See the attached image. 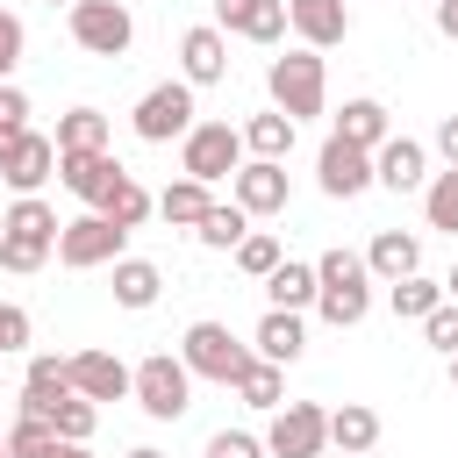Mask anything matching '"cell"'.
Returning a JSON list of instances; mask_svg holds the SVG:
<instances>
[{"mask_svg":"<svg viewBox=\"0 0 458 458\" xmlns=\"http://www.w3.org/2000/svg\"><path fill=\"white\" fill-rule=\"evenodd\" d=\"M215 29H236L250 43H279L293 21H286V0H215Z\"/></svg>","mask_w":458,"mask_h":458,"instance_id":"obj_16","label":"cell"},{"mask_svg":"<svg viewBox=\"0 0 458 458\" xmlns=\"http://www.w3.org/2000/svg\"><path fill=\"white\" fill-rule=\"evenodd\" d=\"M208 458H272L265 437H243V429H215L208 437Z\"/></svg>","mask_w":458,"mask_h":458,"instance_id":"obj_40","label":"cell"},{"mask_svg":"<svg viewBox=\"0 0 458 458\" xmlns=\"http://www.w3.org/2000/svg\"><path fill=\"white\" fill-rule=\"evenodd\" d=\"M236 265H243L250 279H272V272H279V236H265V229H250V236L236 243Z\"/></svg>","mask_w":458,"mask_h":458,"instance_id":"obj_37","label":"cell"},{"mask_svg":"<svg viewBox=\"0 0 458 458\" xmlns=\"http://www.w3.org/2000/svg\"><path fill=\"white\" fill-rule=\"evenodd\" d=\"M208 250H236L243 236H250V208H236V200H215L208 215H200V229H193Z\"/></svg>","mask_w":458,"mask_h":458,"instance_id":"obj_27","label":"cell"},{"mask_svg":"<svg viewBox=\"0 0 458 458\" xmlns=\"http://www.w3.org/2000/svg\"><path fill=\"white\" fill-rule=\"evenodd\" d=\"M72 43L93 57H122L136 43V21L122 0H72Z\"/></svg>","mask_w":458,"mask_h":458,"instance_id":"obj_8","label":"cell"},{"mask_svg":"<svg viewBox=\"0 0 458 458\" xmlns=\"http://www.w3.org/2000/svg\"><path fill=\"white\" fill-rule=\"evenodd\" d=\"M21 129H29V93H21V86H0V150H7Z\"/></svg>","mask_w":458,"mask_h":458,"instance_id":"obj_39","label":"cell"},{"mask_svg":"<svg viewBox=\"0 0 458 458\" xmlns=\"http://www.w3.org/2000/svg\"><path fill=\"white\" fill-rule=\"evenodd\" d=\"M57 429L50 422H36V415H14V429H7V458H57Z\"/></svg>","mask_w":458,"mask_h":458,"instance_id":"obj_33","label":"cell"},{"mask_svg":"<svg viewBox=\"0 0 458 458\" xmlns=\"http://www.w3.org/2000/svg\"><path fill=\"white\" fill-rule=\"evenodd\" d=\"M315 308H322V322H336V329H351V322H365V308H372V265L358 258V250H322L315 258Z\"/></svg>","mask_w":458,"mask_h":458,"instance_id":"obj_1","label":"cell"},{"mask_svg":"<svg viewBox=\"0 0 458 458\" xmlns=\"http://www.w3.org/2000/svg\"><path fill=\"white\" fill-rule=\"evenodd\" d=\"M286 21L301 29L308 50H329V43L351 36V7H344V0H286Z\"/></svg>","mask_w":458,"mask_h":458,"instance_id":"obj_20","label":"cell"},{"mask_svg":"<svg viewBox=\"0 0 458 458\" xmlns=\"http://www.w3.org/2000/svg\"><path fill=\"white\" fill-rule=\"evenodd\" d=\"M236 208H250V215H279V208H286V165H279V157H250V165H236Z\"/></svg>","mask_w":458,"mask_h":458,"instance_id":"obj_18","label":"cell"},{"mask_svg":"<svg viewBox=\"0 0 458 458\" xmlns=\"http://www.w3.org/2000/svg\"><path fill=\"white\" fill-rule=\"evenodd\" d=\"M293 129H301V122L279 114V107H272V114H250V122H243V150H250V157H286V150H293Z\"/></svg>","mask_w":458,"mask_h":458,"instance_id":"obj_25","label":"cell"},{"mask_svg":"<svg viewBox=\"0 0 458 458\" xmlns=\"http://www.w3.org/2000/svg\"><path fill=\"white\" fill-rule=\"evenodd\" d=\"M322 444H329V408H315V401H279L272 408V422H265L272 458H322Z\"/></svg>","mask_w":458,"mask_h":458,"instance_id":"obj_7","label":"cell"},{"mask_svg":"<svg viewBox=\"0 0 458 458\" xmlns=\"http://www.w3.org/2000/svg\"><path fill=\"white\" fill-rule=\"evenodd\" d=\"M365 458H372V451H365Z\"/></svg>","mask_w":458,"mask_h":458,"instance_id":"obj_51","label":"cell"},{"mask_svg":"<svg viewBox=\"0 0 458 458\" xmlns=\"http://www.w3.org/2000/svg\"><path fill=\"white\" fill-rule=\"evenodd\" d=\"M21 50H29V36H21V14H7V7H0V86H7V72L21 64Z\"/></svg>","mask_w":458,"mask_h":458,"instance_id":"obj_41","label":"cell"},{"mask_svg":"<svg viewBox=\"0 0 458 458\" xmlns=\"http://www.w3.org/2000/svg\"><path fill=\"white\" fill-rule=\"evenodd\" d=\"M93 422H100V401H86V394H64V401H57V415H50V429H57L64 444H86V437H93Z\"/></svg>","mask_w":458,"mask_h":458,"instance_id":"obj_35","label":"cell"},{"mask_svg":"<svg viewBox=\"0 0 458 458\" xmlns=\"http://www.w3.org/2000/svg\"><path fill=\"white\" fill-rule=\"evenodd\" d=\"M57 458H93V451L86 444H57Z\"/></svg>","mask_w":458,"mask_h":458,"instance_id":"obj_45","label":"cell"},{"mask_svg":"<svg viewBox=\"0 0 458 458\" xmlns=\"http://www.w3.org/2000/svg\"><path fill=\"white\" fill-rule=\"evenodd\" d=\"M57 208L50 200H36V193H21L7 215H0V265L7 272H43V258L57 250Z\"/></svg>","mask_w":458,"mask_h":458,"instance_id":"obj_2","label":"cell"},{"mask_svg":"<svg viewBox=\"0 0 458 458\" xmlns=\"http://www.w3.org/2000/svg\"><path fill=\"white\" fill-rule=\"evenodd\" d=\"M179 64H186V86H215V79H229V43H222V29H215V21L186 29V36H179Z\"/></svg>","mask_w":458,"mask_h":458,"instance_id":"obj_17","label":"cell"},{"mask_svg":"<svg viewBox=\"0 0 458 458\" xmlns=\"http://www.w3.org/2000/svg\"><path fill=\"white\" fill-rule=\"evenodd\" d=\"M129 458H165V451H150V444H136V451H129Z\"/></svg>","mask_w":458,"mask_h":458,"instance_id":"obj_47","label":"cell"},{"mask_svg":"<svg viewBox=\"0 0 458 458\" xmlns=\"http://www.w3.org/2000/svg\"><path fill=\"white\" fill-rule=\"evenodd\" d=\"M386 301H394V315H401V322H422V315L444 301V279H422V272H408V279H394V293H386Z\"/></svg>","mask_w":458,"mask_h":458,"instance_id":"obj_31","label":"cell"},{"mask_svg":"<svg viewBox=\"0 0 458 458\" xmlns=\"http://www.w3.org/2000/svg\"><path fill=\"white\" fill-rule=\"evenodd\" d=\"M236 394H243V408H265V415H272V408H279V394H286V379H279V365H272V358H250V365H243V379H236Z\"/></svg>","mask_w":458,"mask_h":458,"instance_id":"obj_32","label":"cell"},{"mask_svg":"<svg viewBox=\"0 0 458 458\" xmlns=\"http://www.w3.org/2000/svg\"><path fill=\"white\" fill-rule=\"evenodd\" d=\"M315 172H322V193H329V200H351V193H365V186H372V150H365V143L329 136V143H322V157H315Z\"/></svg>","mask_w":458,"mask_h":458,"instance_id":"obj_11","label":"cell"},{"mask_svg":"<svg viewBox=\"0 0 458 458\" xmlns=\"http://www.w3.org/2000/svg\"><path fill=\"white\" fill-rule=\"evenodd\" d=\"M50 172H57V136H36V129H21V136L0 150V179H7L14 193H36Z\"/></svg>","mask_w":458,"mask_h":458,"instance_id":"obj_13","label":"cell"},{"mask_svg":"<svg viewBox=\"0 0 458 458\" xmlns=\"http://www.w3.org/2000/svg\"><path fill=\"white\" fill-rule=\"evenodd\" d=\"M372 179L394 186V193H422V186H429V157H422V143H415V136H386V143L372 150Z\"/></svg>","mask_w":458,"mask_h":458,"instance_id":"obj_15","label":"cell"},{"mask_svg":"<svg viewBox=\"0 0 458 458\" xmlns=\"http://www.w3.org/2000/svg\"><path fill=\"white\" fill-rule=\"evenodd\" d=\"M365 265H372L379 279H408V272H422V243L401 236V229H379L372 250H365Z\"/></svg>","mask_w":458,"mask_h":458,"instance_id":"obj_22","label":"cell"},{"mask_svg":"<svg viewBox=\"0 0 458 458\" xmlns=\"http://www.w3.org/2000/svg\"><path fill=\"white\" fill-rule=\"evenodd\" d=\"M122 243H129V229H114V222H107L100 208L57 229V258H64L72 272H93V265H114V258H122Z\"/></svg>","mask_w":458,"mask_h":458,"instance_id":"obj_10","label":"cell"},{"mask_svg":"<svg viewBox=\"0 0 458 458\" xmlns=\"http://www.w3.org/2000/svg\"><path fill=\"white\" fill-rule=\"evenodd\" d=\"M301 344H308V329H301V315H293V308H272V315L258 322V358L293 365V358H301Z\"/></svg>","mask_w":458,"mask_h":458,"instance_id":"obj_23","label":"cell"},{"mask_svg":"<svg viewBox=\"0 0 458 458\" xmlns=\"http://www.w3.org/2000/svg\"><path fill=\"white\" fill-rule=\"evenodd\" d=\"M215 208V193H208V179H179V186H165L157 193V215L165 222H179V229H200V215Z\"/></svg>","mask_w":458,"mask_h":458,"instance_id":"obj_26","label":"cell"},{"mask_svg":"<svg viewBox=\"0 0 458 458\" xmlns=\"http://www.w3.org/2000/svg\"><path fill=\"white\" fill-rule=\"evenodd\" d=\"M136 408L150 415V422H179L186 415V394H193V372H186V358H172V351H150L143 365H136Z\"/></svg>","mask_w":458,"mask_h":458,"instance_id":"obj_4","label":"cell"},{"mask_svg":"<svg viewBox=\"0 0 458 458\" xmlns=\"http://www.w3.org/2000/svg\"><path fill=\"white\" fill-rule=\"evenodd\" d=\"M272 107L279 114H322V93H329V79H322V57L315 50H286V57H272Z\"/></svg>","mask_w":458,"mask_h":458,"instance_id":"obj_6","label":"cell"},{"mask_svg":"<svg viewBox=\"0 0 458 458\" xmlns=\"http://www.w3.org/2000/svg\"><path fill=\"white\" fill-rule=\"evenodd\" d=\"M57 179H64V193H79V200H93V208H100L129 172H122L107 150H57Z\"/></svg>","mask_w":458,"mask_h":458,"instance_id":"obj_12","label":"cell"},{"mask_svg":"<svg viewBox=\"0 0 458 458\" xmlns=\"http://www.w3.org/2000/svg\"><path fill=\"white\" fill-rule=\"evenodd\" d=\"M136 136L143 143H172V136H186L193 129V86L186 79H165V86H150L143 100H136Z\"/></svg>","mask_w":458,"mask_h":458,"instance_id":"obj_9","label":"cell"},{"mask_svg":"<svg viewBox=\"0 0 458 458\" xmlns=\"http://www.w3.org/2000/svg\"><path fill=\"white\" fill-rule=\"evenodd\" d=\"M21 344H29V308L0 301V358H7V351H21Z\"/></svg>","mask_w":458,"mask_h":458,"instance_id":"obj_42","label":"cell"},{"mask_svg":"<svg viewBox=\"0 0 458 458\" xmlns=\"http://www.w3.org/2000/svg\"><path fill=\"white\" fill-rule=\"evenodd\" d=\"M451 386H458V351H451Z\"/></svg>","mask_w":458,"mask_h":458,"instance_id":"obj_48","label":"cell"},{"mask_svg":"<svg viewBox=\"0 0 458 458\" xmlns=\"http://www.w3.org/2000/svg\"><path fill=\"white\" fill-rule=\"evenodd\" d=\"M72 386H79L86 401H122V394L136 386V372H129L114 351H79V358H72Z\"/></svg>","mask_w":458,"mask_h":458,"instance_id":"obj_19","label":"cell"},{"mask_svg":"<svg viewBox=\"0 0 458 458\" xmlns=\"http://www.w3.org/2000/svg\"><path fill=\"white\" fill-rule=\"evenodd\" d=\"M437 29H444V36H458V0H437Z\"/></svg>","mask_w":458,"mask_h":458,"instance_id":"obj_44","label":"cell"},{"mask_svg":"<svg viewBox=\"0 0 458 458\" xmlns=\"http://www.w3.org/2000/svg\"><path fill=\"white\" fill-rule=\"evenodd\" d=\"M150 208H157V200H150V193H143V186H136V179H122V186H114V193H107V200H100V215H107V222H114V229H136V222H143V215H150Z\"/></svg>","mask_w":458,"mask_h":458,"instance_id":"obj_36","label":"cell"},{"mask_svg":"<svg viewBox=\"0 0 458 458\" xmlns=\"http://www.w3.org/2000/svg\"><path fill=\"white\" fill-rule=\"evenodd\" d=\"M422 215H429V229H451L458 236V165L422 186Z\"/></svg>","mask_w":458,"mask_h":458,"instance_id":"obj_34","label":"cell"},{"mask_svg":"<svg viewBox=\"0 0 458 458\" xmlns=\"http://www.w3.org/2000/svg\"><path fill=\"white\" fill-rule=\"evenodd\" d=\"M64 394H79V386H72V358H50V351H43V358H29V372H21V415L50 422Z\"/></svg>","mask_w":458,"mask_h":458,"instance_id":"obj_14","label":"cell"},{"mask_svg":"<svg viewBox=\"0 0 458 458\" xmlns=\"http://www.w3.org/2000/svg\"><path fill=\"white\" fill-rule=\"evenodd\" d=\"M57 150H107V114L100 107H72L57 122Z\"/></svg>","mask_w":458,"mask_h":458,"instance_id":"obj_30","label":"cell"},{"mask_svg":"<svg viewBox=\"0 0 458 458\" xmlns=\"http://www.w3.org/2000/svg\"><path fill=\"white\" fill-rule=\"evenodd\" d=\"M444 301H458V265H451V279H444Z\"/></svg>","mask_w":458,"mask_h":458,"instance_id":"obj_46","label":"cell"},{"mask_svg":"<svg viewBox=\"0 0 458 458\" xmlns=\"http://www.w3.org/2000/svg\"><path fill=\"white\" fill-rule=\"evenodd\" d=\"M179 358H186L193 379H215V386H236L243 365H250V351L229 336V322H193V329L179 336Z\"/></svg>","mask_w":458,"mask_h":458,"instance_id":"obj_3","label":"cell"},{"mask_svg":"<svg viewBox=\"0 0 458 458\" xmlns=\"http://www.w3.org/2000/svg\"><path fill=\"white\" fill-rule=\"evenodd\" d=\"M437 150L458 165V114H444V122H437Z\"/></svg>","mask_w":458,"mask_h":458,"instance_id":"obj_43","label":"cell"},{"mask_svg":"<svg viewBox=\"0 0 458 458\" xmlns=\"http://www.w3.org/2000/svg\"><path fill=\"white\" fill-rule=\"evenodd\" d=\"M336 136H344V143H365V150H379L394 129H386V107H379V100H344V114H336Z\"/></svg>","mask_w":458,"mask_h":458,"instance_id":"obj_24","label":"cell"},{"mask_svg":"<svg viewBox=\"0 0 458 458\" xmlns=\"http://www.w3.org/2000/svg\"><path fill=\"white\" fill-rule=\"evenodd\" d=\"M329 444H336L344 458H365V451L379 444V415H372L365 401H344V408H329Z\"/></svg>","mask_w":458,"mask_h":458,"instance_id":"obj_21","label":"cell"},{"mask_svg":"<svg viewBox=\"0 0 458 458\" xmlns=\"http://www.w3.org/2000/svg\"><path fill=\"white\" fill-rule=\"evenodd\" d=\"M157 286H165V272H157L150 258H114V301H122V308H150Z\"/></svg>","mask_w":458,"mask_h":458,"instance_id":"obj_28","label":"cell"},{"mask_svg":"<svg viewBox=\"0 0 458 458\" xmlns=\"http://www.w3.org/2000/svg\"><path fill=\"white\" fill-rule=\"evenodd\" d=\"M422 336H429L437 351H458V301H437V308L422 315Z\"/></svg>","mask_w":458,"mask_h":458,"instance_id":"obj_38","label":"cell"},{"mask_svg":"<svg viewBox=\"0 0 458 458\" xmlns=\"http://www.w3.org/2000/svg\"><path fill=\"white\" fill-rule=\"evenodd\" d=\"M0 458H7V437H0Z\"/></svg>","mask_w":458,"mask_h":458,"instance_id":"obj_49","label":"cell"},{"mask_svg":"<svg viewBox=\"0 0 458 458\" xmlns=\"http://www.w3.org/2000/svg\"><path fill=\"white\" fill-rule=\"evenodd\" d=\"M265 293H272V308H315V265H293V258H279V272L265 279Z\"/></svg>","mask_w":458,"mask_h":458,"instance_id":"obj_29","label":"cell"},{"mask_svg":"<svg viewBox=\"0 0 458 458\" xmlns=\"http://www.w3.org/2000/svg\"><path fill=\"white\" fill-rule=\"evenodd\" d=\"M179 165H186V179H236V165H243V129H229V122H193L186 136H179Z\"/></svg>","mask_w":458,"mask_h":458,"instance_id":"obj_5","label":"cell"},{"mask_svg":"<svg viewBox=\"0 0 458 458\" xmlns=\"http://www.w3.org/2000/svg\"><path fill=\"white\" fill-rule=\"evenodd\" d=\"M50 7H57V0H50ZM64 7H72V0H64Z\"/></svg>","mask_w":458,"mask_h":458,"instance_id":"obj_50","label":"cell"}]
</instances>
